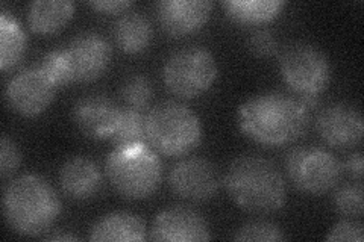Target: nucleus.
Returning a JSON list of instances; mask_svg holds the SVG:
<instances>
[{
	"instance_id": "nucleus-1",
	"label": "nucleus",
	"mask_w": 364,
	"mask_h": 242,
	"mask_svg": "<svg viewBox=\"0 0 364 242\" xmlns=\"http://www.w3.org/2000/svg\"><path fill=\"white\" fill-rule=\"evenodd\" d=\"M237 121L240 131L254 143L282 147L305 135L310 124V111L298 97L281 91H266L242 103Z\"/></svg>"
},
{
	"instance_id": "nucleus-2",
	"label": "nucleus",
	"mask_w": 364,
	"mask_h": 242,
	"mask_svg": "<svg viewBox=\"0 0 364 242\" xmlns=\"http://www.w3.org/2000/svg\"><path fill=\"white\" fill-rule=\"evenodd\" d=\"M223 183L234 203L250 214H273L287 202V185L278 167L259 155L235 158Z\"/></svg>"
},
{
	"instance_id": "nucleus-3",
	"label": "nucleus",
	"mask_w": 364,
	"mask_h": 242,
	"mask_svg": "<svg viewBox=\"0 0 364 242\" xmlns=\"http://www.w3.org/2000/svg\"><path fill=\"white\" fill-rule=\"evenodd\" d=\"M2 209L8 227L21 236L49 232L61 214V200L50 183L38 175H23L5 187Z\"/></svg>"
},
{
	"instance_id": "nucleus-4",
	"label": "nucleus",
	"mask_w": 364,
	"mask_h": 242,
	"mask_svg": "<svg viewBox=\"0 0 364 242\" xmlns=\"http://www.w3.org/2000/svg\"><path fill=\"white\" fill-rule=\"evenodd\" d=\"M105 176L120 197L144 200L161 183L163 163L151 145L114 147L105 159Z\"/></svg>"
},
{
	"instance_id": "nucleus-5",
	"label": "nucleus",
	"mask_w": 364,
	"mask_h": 242,
	"mask_svg": "<svg viewBox=\"0 0 364 242\" xmlns=\"http://www.w3.org/2000/svg\"><path fill=\"white\" fill-rule=\"evenodd\" d=\"M147 143L156 153L182 156L202 141V123L195 111L175 100L161 101L146 114Z\"/></svg>"
},
{
	"instance_id": "nucleus-6",
	"label": "nucleus",
	"mask_w": 364,
	"mask_h": 242,
	"mask_svg": "<svg viewBox=\"0 0 364 242\" xmlns=\"http://www.w3.org/2000/svg\"><path fill=\"white\" fill-rule=\"evenodd\" d=\"M219 75L214 55L202 45L175 50L163 65V80L170 93L182 99H196L208 91Z\"/></svg>"
},
{
	"instance_id": "nucleus-7",
	"label": "nucleus",
	"mask_w": 364,
	"mask_h": 242,
	"mask_svg": "<svg viewBox=\"0 0 364 242\" xmlns=\"http://www.w3.org/2000/svg\"><path fill=\"white\" fill-rule=\"evenodd\" d=\"M282 80L299 97L321 96L331 82V62L310 43H293L279 53Z\"/></svg>"
},
{
	"instance_id": "nucleus-8",
	"label": "nucleus",
	"mask_w": 364,
	"mask_h": 242,
	"mask_svg": "<svg viewBox=\"0 0 364 242\" xmlns=\"http://www.w3.org/2000/svg\"><path fill=\"white\" fill-rule=\"evenodd\" d=\"M286 171L296 189L322 195L337 187L343 167L328 150L316 145L296 147L286 158Z\"/></svg>"
},
{
	"instance_id": "nucleus-9",
	"label": "nucleus",
	"mask_w": 364,
	"mask_h": 242,
	"mask_svg": "<svg viewBox=\"0 0 364 242\" xmlns=\"http://www.w3.org/2000/svg\"><path fill=\"white\" fill-rule=\"evenodd\" d=\"M56 87L41 67L23 68L9 79L5 88V99L11 109L23 117H37L50 106Z\"/></svg>"
},
{
	"instance_id": "nucleus-10",
	"label": "nucleus",
	"mask_w": 364,
	"mask_h": 242,
	"mask_svg": "<svg viewBox=\"0 0 364 242\" xmlns=\"http://www.w3.org/2000/svg\"><path fill=\"white\" fill-rule=\"evenodd\" d=\"M64 49L75 82H93L108 70L112 49L109 41L99 32L77 33Z\"/></svg>"
},
{
	"instance_id": "nucleus-11",
	"label": "nucleus",
	"mask_w": 364,
	"mask_h": 242,
	"mask_svg": "<svg viewBox=\"0 0 364 242\" xmlns=\"http://www.w3.org/2000/svg\"><path fill=\"white\" fill-rule=\"evenodd\" d=\"M168 185L178 197L188 202H205L219 191V172L208 159L195 156L186 158L172 168Z\"/></svg>"
},
{
	"instance_id": "nucleus-12",
	"label": "nucleus",
	"mask_w": 364,
	"mask_h": 242,
	"mask_svg": "<svg viewBox=\"0 0 364 242\" xmlns=\"http://www.w3.org/2000/svg\"><path fill=\"white\" fill-rule=\"evenodd\" d=\"M316 131L322 141L334 148H352L363 141L361 111L349 103H331L318 112Z\"/></svg>"
},
{
	"instance_id": "nucleus-13",
	"label": "nucleus",
	"mask_w": 364,
	"mask_h": 242,
	"mask_svg": "<svg viewBox=\"0 0 364 242\" xmlns=\"http://www.w3.org/2000/svg\"><path fill=\"white\" fill-rule=\"evenodd\" d=\"M151 239L170 242H202L211 239L210 224L191 207L175 206L159 212L151 227Z\"/></svg>"
},
{
	"instance_id": "nucleus-14",
	"label": "nucleus",
	"mask_w": 364,
	"mask_h": 242,
	"mask_svg": "<svg viewBox=\"0 0 364 242\" xmlns=\"http://www.w3.org/2000/svg\"><path fill=\"white\" fill-rule=\"evenodd\" d=\"M122 108L105 94H88L79 99L72 111L76 128L91 140H109Z\"/></svg>"
},
{
	"instance_id": "nucleus-15",
	"label": "nucleus",
	"mask_w": 364,
	"mask_h": 242,
	"mask_svg": "<svg viewBox=\"0 0 364 242\" xmlns=\"http://www.w3.org/2000/svg\"><path fill=\"white\" fill-rule=\"evenodd\" d=\"M213 8L211 0H161L155 5L159 25L172 37L199 31L208 21Z\"/></svg>"
},
{
	"instance_id": "nucleus-16",
	"label": "nucleus",
	"mask_w": 364,
	"mask_h": 242,
	"mask_svg": "<svg viewBox=\"0 0 364 242\" xmlns=\"http://www.w3.org/2000/svg\"><path fill=\"white\" fill-rule=\"evenodd\" d=\"M63 192L73 200H90L104 187V176L95 160L85 156L67 159L60 170Z\"/></svg>"
},
{
	"instance_id": "nucleus-17",
	"label": "nucleus",
	"mask_w": 364,
	"mask_h": 242,
	"mask_svg": "<svg viewBox=\"0 0 364 242\" xmlns=\"http://www.w3.org/2000/svg\"><path fill=\"white\" fill-rule=\"evenodd\" d=\"M146 238L141 218L124 211L104 215L90 230V241H144Z\"/></svg>"
},
{
	"instance_id": "nucleus-18",
	"label": "nucleus",
	"mask_w": 364,
	"mask_h": 242,
	"mask_svg": "<svg viewBox=\"0 0 364 242\" xmlns=\"http://www.w3.org/2000/svg\"><path fill=\"white\" fill-rule=\"evenodd\" d=\"M75 8L70 0H36L28 9L29 28L40 35H52L70 21Z\"/></svg>"
},
{
	"instance_id": "nucleus-19",
	"label": "nucleus",
	"mask_w": 364,
	"mask_h": 242,
	"mask_svg": "<svg viewBox=\"0 0 364 242\" xmlns=\"http://www.w3.org/2000/svg\"><path fill=\"white\" fill-rule=\"evenodd\" d=\"M114 38L124 53H140L149 48L154 38L151 20L141 13H124L114 26Z\"/></svg>"
},
{
	"instance_id": "nucleus-20",
	"label": "nucleus",
	"mask_w": 364,
	"mask_h": 242,
	"mask_svg": "<svg viewBox=\"0 0 364 242\" xmlns=\"http://www.w3.org/2000/svg\"><path fill=\"white\" fill-rule=\"evenodd\" d=\"M222 6L225 14L232 21L252 26L278 17L286 2L284 0H226Z\"/></svg>"
},
{
	"instance_id": "nucleus-21",
	"label": "nucleus",
	"mask_w": 364,
	"mask_h": 242,
	"mask_svg": "<svg viewBox=\"0 0 364 242\" xmlns=\"http://www.w3.org/2000/svg\"><path fill=\"white\" fill-rule=\"evenodd\" d=\"M28 35L20 21L8 11L0 13V67L2 70L20 62L26 52Z\"/></svg>"
},
{
	"instance_id": "nucleus-22",
	"label": "nucleus",
	"mask_w": 364,
	"mask_h": 242,
	"mask_svg": "<svg viewBox=\"0 0 364 242\" xmlns=\"http://www.w3.org/2000/svg\"><path fill=\"white\" fill-rule=\"evenodd\" d=\"M109 140L117 148L149 145L146 133V115L134 108H122L120 117Z\"/></svg>"
},
{
	"instance_id": "nucleus-23",
	"label": "nucleus",
	"mask_w": 364,
	"mask_h": 242,
	"mask_svg": "<svg viewBox=\"0 0 364 242\" xmlns=\"http://www.w3.org/2000/svg\"><path fill=\"white\" fill-rule=\"evenodd\" d=\"M120 94L128 108L143 111L149 106L154 97V87L149 79L143 75H132L124 80Z\"/></svg>"
},
{
	"instance_id": "nucleus-24",
	"label": "nucleus",
	"mask_w": 364,
	"mask_h": 242,
	"mask_svg": "<svg viewBox=\"0 0 364 242\" xmlns=\"http://www.w3.org/2000/svg\"><path fill=\"white\" fill-rule=\"evenodd\" d=\"M333 204L336 212L346 218L361 216L364 209L361 182L345 183V185L338 187L334 192Z\"/></svg>"
},
{
	"instance_id": "nucleus-25",
	"label": "nucleus",
	"mask_w": 364,
	"mask_h": 242,
	"mask_svg": "<svg viewBox=\"0 0 364 242\" xmlns=\"http://www.w3.org/2000/svg\"><path fill=\"white\" fill-rule=\"evenodd\" d=\"M40 67L41 70L52 79V82L56 87H67L75 82L70 62H68L64 48L53 49L49 53H46L43 56Z\"/></svg>"
},
{
	"instance_id": "nucleus-26",
	"label": "nucleus",
	"mask_w": 364,
	"mask_h": 242,
	"mask_svg": "<svg viewBox=\"0 0 364 242\" xmlns=\"http://www.w3.org/2000/svg\"><path fill=\"white\" fill-rule=\"evenodd\" d=\"M234 241H284L287 239L284 230L270 221H249L235 230Z\"/></svg>"
},
{
	"instance_id": "nucleus-27",
	"label": "nucleus",
	"mask_w": 364,
	"mask_h": 242,
	"mask_svg": "<svg viewBox=\"0 0 364 242\" xmlns=\"http://www.w3.org/2000/svg\"><path fill=\"white\" fill-rule=\"evenodd\" d=\"M21 164V153L17 144L8 135L0 141V175L4 179L13 176Z\"/></svg>"
},
{
	"instance_id": "nucleus-28",
	"label": "nucleus",
	"mask_w": 364,
	"mask_h": 242,
	"mask_svg": "<svg viewBox=\"0 0 364 242\" xmlns=\"http://www.w3.org/2000/svg\"><path fill=\"white\" fill-rule=\"evenodd\" d=\"M249 49L257 56H270L278 52V41L270 29H258L249 38Z\"/></svg>"
},
{
	"instance_id": "nucleus-29",
	"label": "nucleus",
	"mask_w": 364,
	"mask_h": 242,
	"mask_svg": "<svg viewBox=\"0 0 364 242\" xmlns=\"http://www.w3.org/2000/svg\"><path fill=\"white\" fill-rule=\"evenodd\" d=\"M363 224L354 220H343L338 221L329 233L326 235L328 241H352L361 242L363 241Z\"/></svg>"
},
{
	"instance_id": "nucleus-30",
	"label": "nucleus",
	"mask_w": 364,
	"mask_h": 242,
	"mask_svg": "<svg viewBox=\"0 0 364 242\" xmlns=\"http://www.w3.org/2000/svg\"><path fill=\"white\" fill-rule=\"evenodd\" d=\"M88 5L99 13L119 14L131 8L132 2L131 0H93V2H88Z\"/></svg>"
},
{
	"instance_id": "nucleus-31",
	"label": "nucleus",
	"mask_w": 364,
	"mask_h": 242,
	"mask_svg": "<svg viewBox=\"0 0 364 242\" xmlns=\"http://www.w3.org/2000/svg\"><path fill=\"white\" fill-rule=\"evenodd\" d=\"M345 170L348 175L355 179L357 182H361L363 179V172H364V158H363V153L361 152H354L352 155L348 156L346 163L341 165Z\"/></svg>"
},
{
	"instance_id": "nucleus-32",
	"label": "nucleus",
	"mask_w": 364,
	"mask_h": 242,
	"mask_svg": "<svg viewBox=\"0 0 364 242\" xmlns=\"http://www.w3.org/2000/svg\"><path fill=\"white\" fill-rule=\"evenodd\" d=\"M48 241H79V238L73 233H68V232H58V233H52L46 236Z\"/></svg>"
}]
</instances>
